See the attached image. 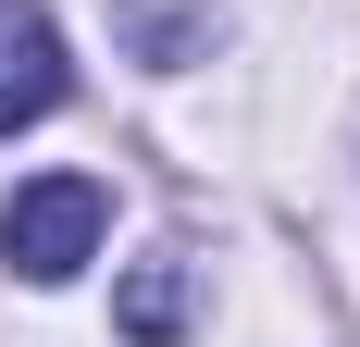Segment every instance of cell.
<instances>
[{"label":"cell","instance_id":"277c9868","mask_svg":"<svg viewBox=\"0 0 360 347\" xmlns=\"http://www.w3.org/2000/svg\"><path fill=\"white\" fill-rule=\"evenodd\" d=\"M124 37H137L149 63H186V50H212V13H186V0H124Z\"/></svg>","mask_w":360,"mask_h":347},{"label":"cell","instance_id":"6da1fadb","mask_svg":"<svg viewBox=\"0 0 360 347\" xmlns=\"http://www.w3.org/2000/svg\"><path fill=\"white\" fill-rule=\"evenodd\" d=\"M100 223H112V186L100 174H25L13 211H0V261L25 285H75L100 261Z\"/></svg>","mask_w":360,"mask_h":347},{"label":"cell","instance_id":"7a4b0ae2","mask_svg":"<svg viewBox=\"0 0 360 347\" xmlns=\"http://www.w3.org/2000/svg\"><path fill=\"white\" fill-rule=\"evenodd\" d=\"M63 37L37 25L25 0H0V137H13V124H37V112H63Z\"/></svg>","mask_w":360,"mask_h":347},{"label":"cell","instance_id":"3957f363","mask_svg":"<svg viewBox=\"0 0 360 347\" xmlns=\"http://www.w3.org/2000/svg\"><path fill=\"white\" fill-rule=\"evenodd\" d=\"M112 310H124V335H137V347H174V335H186V261H137Z\"/></svg>","mask_w":360,"mask_h":347}]
</instances>
